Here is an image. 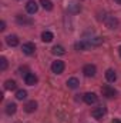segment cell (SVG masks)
I'll use <instances>...</instances> for the list:
<instances>
[{
	"label": "cell",
	"instance_id": "1",
	"mask_svg": "<svg viewBox=\"0 0 121 123\" xmlns=\"http://www.w3.org/2000/svg\"><path fill=\"white\" fill-rule=\"evenodd\" d=\"M101 93H103V96L107 97V99L116 97V94H117V92L114 90V87H111L110 85H104V86L101 87Z\"/></svg>",
	"mask_w": 121,
	"mask_h": 123
},
{
	"label": "cell",
	"instance_id": "2",
	"mask_svg": "<svg viewBox=\"0 0 121 123\" xmlns=\"http://www.w3.org/2000/svg\"><path fill=\"white\" fill-rule=\"evenodd\" d=\"M107 113V109L104 107V106H100V107H95L93 112H91V115H93V117H95V119H98V120H101L103 119V116Z\"/></svg>",
	"mask_w": 121,
	"mask_h": 123
},
{
	"label": "cell",
	"instance_id": "3",
	"mask_svg": "<svg viewBox=\"0 0 121 123\" xmlns=\"http://www.w3.org/2000/svg\"><path fill=\"white\" fill-rule=\"evenodd\" d=\"M51 70H53V73H56V74L63 73V70H64V62H61V60L53 62V63H51Z\"/></svg>",
	"mask_w": 121,
	"mask_h": 123
},
{
	"label": "cell",
	"instance_id": "4",
	"mask_svg": "<svg viewBox=\"0 0 121 123\" xmlns=\"http://www.w3.org/2000/svg\"><path fill=\"white\" fill-rule=\"evenodd\" d=\"M22 50H23V53L24 55H33L34 52H36V46H34V43H31V42H27V43H24L23 46H22Z\"/></svg>",
	"mask_w": 121,
	"mask_h": 123
},
{
	"label": "cell",
	"instance_id": "5",
	"mask_svg": "<svg viewBox=\"0 0 121 123\" xmlns=\"http://www.w3.org/2000/svg\"><path fill=\"white\" fill-rule=\"evenodd\" d=\"M105 26H107L108 29H116V27L118 26L117 17H114V16H107V17H105Z\"/></svg>",
	"mask_w": 121,
	"mask_h": 123
},
{
	"label": "cell",
	"instance_id": "6",
	"mask_svg": "<svg viewBox=\"0 0 121 123\" xmlns=\"http://www.w3.org/2000/svg\"><path fill=\"white\" fill-rule=\"evenodd\" d=\"M95 72H97V69H95L94 64H86V66L83 67V73H84L87 77H93V76L95 74Z\"/></svg>",
	"mask_w": 121,
	"mask_h": 123
},
{
	"label": "cell",
	"instance_id": "7",
	"mask_svg": "<svg viewBox=\"0 0 121 123\" xmlns=\"http://www.w3.org/2000/svg\"><path fill=\"white\" fill-rule=\"evenodd\" d=\"M37 80H38L37 76H36L34 73H30V72L24 76V82H26V85H29V86H34V85L37 83Z\"/></svg>",
	"mask_w": 121,
	"mask_h": 123
},
{
	"label": "cell",
	"instance_id": "8",
	"mask_svg": "<svg viewBox=\"0 0 121 123\" xmlns=\"http://www.w3.org/2000/svg\"><path fill=\"white\" fill-rule=\"evenodd\" d=\"M37 9H38V4H37L34 0H30V1H27V4H26V10H27V13H30V14H34V13L37 12Z\"/></svg>",
	"mask_w": 121,
	"mask_h": 123
},
{
	"label": "cell",
	"instance_id": "9",
	"mask_svg": "<svg viewBox=\"0 0 121 123\" xmlns=\"http://www.w3.org/2000/svg\"><path fill=\"white\" fill-rule=\"evenodd\" d=\"M84 102L87 103V105H94L95 102H97V96H95V93L93 92H88L84 94Z\"/></svg>",
	"mask_w": 121,
	"mask_h": 123
},
{
	"label": "cell",
	"instance_id": "10",
	"mask_svg": "<svg viewBox=\"0 0 121 123\" xmlns=\"http://www.w3.org/2000/svg\"><path fill=\"white\" fill-rule=\"evenodd\" d=\"M74 47H76V50H86V49H88L90 47V43L87 42V40H80V42H77L76 44H74Z\"/></svg>",
	"mask_w": 121,
	"mask_h": 123
},
{
	"label": "cell",
	"instance_id": "11",
	"mask_svg": "<svg viewBox=\"0 0 121 123\" xmlns=\"http://www.w3.org/2000/svg\"><path fill=\"white\" fill-rule=\"evenodd\" d=\"M36 109H37V102H36V100H30V102H27L26 106H24V110H26L27 113H33Z\"/></svg>",
	"mask_w": 121,
	"mask_h": 123
},
{
	"label": "cell",
	"instance_id": "12",
	"mask_svg": "<svg viewBox=\"0 0 121 123\" xmlns=\"http://www.w3.org/2000/svg\"><path fill=\"white\" fill-rule=\"evenodd\" d=\"M6 43H7L9 46H11V47H16V46L19 44V39H17V36H14V34L11 36V34H10V36L6 37Z\"/></svg>",
	"mask_w": 121,
	"mask_h": 123
},
{
	"label": "cell",
	"instance_id": "13",
	"mask_svg": "<svg viewBox=\"0 0 121 123\" xmlns=\"http://www.w3.org/2000/svg\"><path fill=\"white\" fill-rule=\"evenodd\" d=\"M105 79H107L108 82H116V80H117V74H116V72H114L113 69H108V70L105 72Z\"/></svg>",
	"mask_w": 121,
	"mask_h": 123
},
{
	"label": "cell",
	"instance_id": "14",
	"mask_svg": "<svg viewBox=\"0 0 121 123\" xmlns=\"http://www.w3.org/2000/svg\"><path fill=\"white\" fill-rule=\"evenodd\" d=\"M78 85H80V82H78L77 77H70V79L67 80V86H68L70 89H77Z\"/></svg>",
	"mask_w": 121,
	"mask_h": 123
},
{
	"label": "cell",
	"instance_id": "15",
	"mask_svg": "<svg viewBox=\"0 0 121 123\" xmlns=\"http://www.w3.org/2000/svg\"><path fill=\"white\" fill-rule=\"evenodd\" d=\"M53 39H54V36H53V33H51V31H47V30H46V31H43V33H41V40H43V42L50 43Z\"/></svg>",
	"mask_w": 121,
	"mask_h": 123
},
{
	"label": "cell",
	"instance_id": "16",
	"mask_svg": "<svg viewBox=\"0 0 121 123\" xmlns=\"http://www.w3.org/2000/svg\"><path fill=\"white\" fill-rule=\"evenodd\" d=\"M16 110H17V106H16V103H7V106H6V113L7 115H14L16 113Z\"/></svg>",
	"mask_w": 121,
	"mask_h": 123
},
{
	"label": "cell",
	"instance_id": "17",
	"mask_svg": "<svg viewBox=\"0 0 121 123\" xmlns=\"http://www.w3.org/2000/svg\"><path fill=\"white\" fill-rule=\"evenodd\" d=\"M51 52H53V55H57V56H63L64 53H66V50H64V47L63 46H54L53 49H51Z\"/></svg>",
	"mask_w": 121,
	"mask_h": 123
},
{
	"label": "cell",
	"instance_id": "18",
	"mask_svg": "<svg viewBox=\"0 0 121 123\" xmlns=\"http://www.w3.org/2000/svg\"><path fill=\"white\" fill-rule=\"evenodd\" d=\"M88 43H90V46H100L101 43H103V39L101 37H93L90 40H87Z\"/></svg>",
	"mask_w": 121,
	"mask_h": 123
},
{
	"label": "cell",
	"instance_id": "19",
	"mask_svg": "<svg viewBox=\"0 0 121 123\" xmlns=\"http://www.w3.org/2000/svg\"><path fill=\"white\" fill-rule=\"evenodd\" d=\"M40 4H41L43 9H46V10H51V9H53V3H51L50 0H40Z\"/></svg>",
	"mask_w": 121,
	"mask_h": 123
},
{
	"label": "cell",
	"instance_id": "20",
	"mask_svg": "<svg viewBox=\"0 0 121 123\" xmlns=\"http://www.w3.org/2000/svg\"><path fill=\"white\" fill-rule=\"evenodd\" d=\"M26 97H27V92H26V90L22 89V90H17V92H16V99H17V100H24Z\"/></svg>",
	"mask_w": 121,
	"mask_h": 123
},
{
	"label": "cell",
	"instance_id": "21",
	"mask_svg": "<svg viewBox=\"0 0 121 123\" xmlns=\"http://www.w3.org/2000/svg\"><path fill=\"white\" fill-rule=\"evenodd\" d=\"M4 89H7V90H13V89H16V82H14V80H6V83H4Z\"/></svg>",
	"mask_w": 121,
	"mask_h": 123
},
{
	"label": "cell",
	"instance_id": "22",
	"mask_svg": "<svg viewBox=\"0 0 121 123\" xmlns=\"http://www.w3.org/2000/svg\"><path fill=\"white\" fill-rule=\"evenodd\" d=\"M17 22H19L20 25H22V23H23V25H31L30 19H24V17L22 19V16H17Z\"/></svg>",
	"mask_w": 121,
	"mask_h": 123
},
{
	"label": "cell",
	"instance_id": "23",
	"mask_svg": "<svg viewBox=\"0 0 121 123\" xmlns=\"http://www.w3.org/2000/svg\"><path fill=\"white\" fill-rule=\"evenodd\" d=\"M7 69V60L6 57H1L0 59V70H6Z\"/></svg>",
	"mask_w": 121,
	"mask_h": 123
},
{
	"label": "cell",
	"instance_id": "24",
	"mask_svg": "<svg viewBox=\"0 0 121 123\" xmlns=\"http://www.w3.org/2000/svg\"><path fill=\"white\" fill-rule=\"evenodd\" d=\"M70 12H80L81 10V7L80 6H77V4H73V6H70V9H68Z\"/></svg>",
	"mask_w": 121,
	"mask_h": 123
},
{
	"label": "cell",
	"instance_id": "25",
	"mask_svg": "<svg viewBox=\"0 0 121 123\" xmlns=\"http://www.w3.org/2000/svg\"><path fill=\"white\" fill-rule=\"evenodd\" d=\"M4 29H6V23H4V22H1V23H0V30L3 31Z\"/></svg>",
	"mask_w": 121,
	"mask_h": 123
},
{
	"label": "cell",
	"instance_id": "26",
	"mask_svg": "<svg viewBox=\"0 0 121 123\" xmlns=\"http://www.w3.org/2000/svg\"><path fill=\"white\" fill-rule=\"evenodd\" d=\"M19 72H27V66H23V67H20V69H19Z\"/></svg>",
	"mask_w": 121,
	"mask_h": 123
},
{
	"label": "cell",
	"instance_id": "27",
	"mask_svg": "<svg viewBox=\"0 0 121 123\" xmlns=\"http://www.w3.org/2000/svg\"><path fill=\"white\" fill-rule=\"evenodd\" d=\"M111 123H121V120H120V119H114Z\"/></svg>",
	"mask_w": 121,
	"mask_h": 123
},
{
	"label": "cell",
	"instance_id": "28",
	"mask_svg": "<svg viewBox=\"0 0 121 123\" xmlns=\"http://www.w3.org/2000/svg\"><path fill=\"white\" fill-rule=\"evenodd\" d=\"M118 53H120V56H121V46H120V49H118Z\"/></svg>",
	"mask_w": 121,
	"mask_h": 123
},
{
	"label": "cell",
	"instance_id": "29",
	"mask_svg": "<svg viewBox=\"0 0 121 123\" xmlns=\"http://www.w3.org/2000/svg\"><path fill=\"white\" fill-rule=\"evenodd\" d=\"M116 1H117V3H118V4H121V0H116Z\"/></svg>",
	"mask_w": 121,
	"mask_h": 123
}]
</instances>
